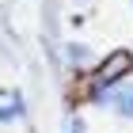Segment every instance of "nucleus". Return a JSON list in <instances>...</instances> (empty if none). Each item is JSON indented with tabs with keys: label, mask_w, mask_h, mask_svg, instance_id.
Returning <instances> with one entry per match:
<instances>
[{
	"label": "nucleus",
	"mask_w": 133,
	"mask_h": 133,
	"mask_svg": "<svg viewBox=\"0 0 133 133\" xmlns=\"http://www.w3.org/2000/svg\"><path fill=\"white\" fill-rule=\"evenodd\" d=\"M129 69H133V57H129V53H125V50L110 53V57H107V65H103V69L95 72V88H91V99L99 103V99H103V95H107V91H110V88H114V84H118V80H122V76H125V72H129Z\"/></svg>",
	"instance_id": "nucleus-1"
},
{
	"label": "nucleus",
	"mask_w": 133,
	"mask_h": 133,
	"mask_svg": "<svg viewBox=\"0 0 133 133\" xmlns=\"http://www.w3.org/2000/svg\"><path fill=\"white\" fill-rule=\"evenodd\" d=\"M99 103H107L118 118H125V122H133V80H125V84H114L110 91L103 95Z\"/></svg>",
	"instance_id": "nucleus-2"
},
{
	"label": "nucleus",
	"mask_w": 133,
	"mask_h": 133,
	"mask_svg": "<svg viewBox=\"0 0 133 133\" xmlns=\"http://www.w3.org/2000/svg\"><path fill=\"white\" fill-rule=\"evenodd\" d=\"M84 57H88L84 46H69V61H84Z\"/></svg>",
	"instance_id": "nucleus-3"
},
{
	"label": "nucleus",
	"mask_w": 133,
	"mask_h": 133,
	"mask_svg": "<svg viewBox=\"0 0 133 133\" xmlns=\"http://www.w3.org/2000/svg\"><path fill=\"white\" fill-rule=\"evenodd\" d=\"M65 133H88V129H84V122H80V118H69V125H65Z\"/></svg>",
	"instance_id": "nucleus-4"
},
{
	"label": "nucleus",
	"mask_w": 133,
	"mask_h": 133,
	"mask_svg": "<svg viewBox=\"0 0 133 133\" xmlns=\"http://www.w3.org/2000/svg\"><path fill=\"white\" fill-rule=\"evenodd\" d=\"M76 4H88V0H76Z\"/></svg>",
	"instance_id": "nucleus-5"
}]
</instances>
